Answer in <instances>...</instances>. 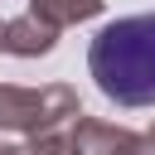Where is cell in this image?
I'll return each instance as SVG.
<instances>
[{
  "mask_svg": "<svg viewBox=\"0 0 155 155\" xmlns=\"http://www.w3.org/2000/svg\"><path fill=\"white\" fill-rule=\"evenodd\" d=\"M0 155H78V145H73L68 126H58V131L29 136V145H0Z\"/></svg>",
  "mask_w": 155,
  "mask_h": 155,
  "instance_id": "6",
  "label": "cell"
},
{
  "mask_svg": "<svg viewBox=\"0 0 155 155\" xmlns=\"http://www.w3.org/2000/svg\"><path fill=\"white\" fill-rule=\"evenodd\" d=\"M102 10H107V0H29V15H39V19L53 24V29H68V24L97 19Z\"/></svg>",
  "mask_w": 155,
  "mask_h": 155,
  "instance_id": "5",
  "label": "cell"
},
{
  "mask_svg": "<svg viewBox=\"0 0 155 155\" xmlns=\"http://www.w3.org/2000/svg\"><path fill=\"white\" fill-rule=\"evenodd\" d=\"M0 53H5V19H0Z\"/></svg>",
  "mask_w": 155,
  "mask_h": 155,
  "instance_id": "7",
  "label": "cell"
},
{
  "mask_svg": "<svg viewBox=\"0 0 155 155\" xmlns=\"http://www.w3.org/2000/svg\"><path fill=\"white\" fill-rule=\"evenodd\" d=\"M58 34L63 29H53V24H44L39 15H15V19H5V53H15V58H44V53H53L58 48Z\"/></svg>",
  "mask_w": 155,
  "mask_h": 155,
  "instance_id": "4",
  "label": "cell"
},
{
  "mask_svg": "<svg viewBox=\"0 0 155 155\" xmlns=\"http://www.w3.org/2000/svg\"><path fill=\"white\" fill-rule=\"evenodd\" d=\"M87 73L107 102L126 111L155 107V10L102 24L87 44Z\"/></svg>",
  "mask_w": 155,
  "mask_h": 155,
  "instance_id": "1",
  "label": "cell"
},
{
  "mask_svg": "<svg viewBox=\"0 0 155 155\" xmlns=\"http://www.w3.org/2000/svg\"><path fill=\"white\" fill-rule=\"evenodd\" d=\"M68 136H73L78 155H155V126L131 131V126H111V121L78 111L68 121Z\"/></svg>",
  "mask_w": 155,
  "mask_h": 155,
  "instance_id": "3",
  "label": "cell"
},
{
  "mask_svg": "<svg viewBox=\"0 0 155 155\" xmlns=\"http://www.w3.org/2000/svg\"><path fill=\"white\" fill-rule=\"evenodd\" d=\"M82 111L78 87L68 82H44V87H19V82H0V131H19V136H39V131H58Z\"/></svg>",
  "mask_w": 155,
  "mask_h": 155,
  "instance_id": "2",
  "label": "cell"
}]
</instances>
